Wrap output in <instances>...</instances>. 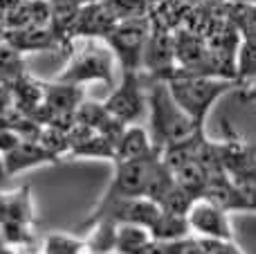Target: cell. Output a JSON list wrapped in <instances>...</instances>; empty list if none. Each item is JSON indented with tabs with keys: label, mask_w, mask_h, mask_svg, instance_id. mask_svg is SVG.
Listing matches in <instances>:
<instances>
[{
	"label": "cell",
	"mask_w": 256,
	"mask_h": 254,
	"mask_svg": "<svg viewBox=\"0 0 256 254\" xmlns=\"http://www.w3.org/2000/svg\"><path fill=\"white\" fill-rule=\"evenodd\" d=\"M146 79V76H144ZM146 92H148V117H150V142L155 148L164 151L166 146L191 138L194 133L202 130L204 126L196 124L173 99L166 81H148L146 79Z\"/></svg>",
	"instance_id": "obj_1"
},
{
	"label": "cell",
	"mask_w": 256,
	"mask_h": 254,
	"mask_svg": "<svg viewBox=\"0 0 256 254\" xmlns=\"http://www.w3.org/2000/svg\"><path fill=\"white\" fill-rule=\"evenodd\" d=\"M63 84L86 86L102 81L108 88L115 84V54L102 38H81V45H72L70 61L56 76Z\"/></svg>",
	"instance_id": "obj_2"
},
{
	"label": "cell",
	"mask_w": 256,
	"mask_h": 254,
	"mask_svg": "<svg viewBox=\"0 0 256 254\" xmlns=\"http://www.w3.org/2000/svg\"><path fill=\"white\" fill-rule=\"evenodd\" d=\"M173 99L178 106L196 122L204 126L209 110L222 94L238 88L234 79H220V76H198V74H182L166 81Z\"/></svg>",
	"instance_id": "obj_3"
},
{
	"label": "cell",
	"mask_w": 256,
	"mask_h": 254,
	"mask_svg": "<svg viewBox=\"0 0 256 254\" xmlns=\"http://www.w3.org/2000/svg\"><path fill=\"white\" fill-rule=\"evenodd\" d=\"M150 34V18H130L122 20L104 36L106 45L112 50L115 58L122 63L124 72H142V58L144 48Z\"/></svg>",
	"instance_id": "obj_4"
},
{
	"label": "cell",
	"mask_w": 256,
	"mask_h": 254,
	"mask_svg": "<svg viewBox=\"0 0 256 254\" xmlns=\"http://www.w3.org/2000/svg\"><path fill=\"white\" fill-rule=\"evenodd\" d=\"M106 110L115 115L126 126H132L144 117L148 110V92H146V79L142 72H124L120 88L110 92L104 102Z\"/></svg>",
	"instance_id": "obj_5"
},
{
	"label": "cell",
	"mask_w": 256,
	"mask_h": 254,
	"mask_svg": "<svg viewBox=\"0 0 256 254\" xmlns=\"http://www.w3.org/2000/svg\"><path fill=\"white\" fill-rule=\"evenodd\" d=\"M191 232H196L200 238H218V241H234L230 223V212H225L220 205L212 202L209 198H198L186 212Z\"/></svg>",
	"instance_id": "obj_6"
},
{
	"label": "cell",
	"mask_w": 256,
	"mask_h": 254,
	"mask_svg": "<svg viewBox=\"0 0 256 254\" xmlns=\"http://www.w3.org/2000/svg\"><path fill=\"white\" fill-rule=\"evenodd\" d=\"M2 160H4L7 176L14 178L16 174H22V171L34 169V166L58 164L63 158H58L56 153H52L50 148H45L38 140H20L16 148H12L9 153H4Z\"/></svg>",
	"instance_id": "obj_7"
},
{
	"label": "cell",
	"mask_w": 256,
	"mask_h": 254,
	"mask_svg": "<svg viewBox=\"0 0 256 254\" xmlns=\"http://www.w3.org/2000/svg\"><path fill=\"white\" fill-rule=\"evenodd\" d=\"M4 43L18 52H48V50H66L58 36L50 27H22V30H4Z\"/></svg>",
	"instance_id": "obj_8"
},
{
	"label": "cell",
	"mask_w": 256,
	"mask_h": 254,
	"mask_svg": "<svg viewBox=\"0 0 256 254\" xmlns=\"http://www.w3.org/2000/svg\"><path fill=\"white\" fill-rule=\"evenodd\" d=\"M0 223H36L30 187H22L12 194H0Z\"/></svg>",
	"instance_id": "obj_9"
},
{
	"label": "cell",
	"mask_w": 256,
	"mask_h": 254,
	"mask_svg": "<svg viewBox=\"0 0 256 254\" xmlns=\"http://www.w3.org/2000/svg\"><path fill=\"white\" fill-rule=\"evenodd\" d=\"M158 151L150 142L148 130H144L142 126L132 124L126 126V130L122 133V138L115 144V162L120 160H135V158H144L148 153Z\"/></svg>",
	"instance_id": "obj_10"
},
{
	"label": "cell",
	"mask_w": 256,
	"mask_h": 254,
	"mask_svg": "<svg viewBox=\"0 0 256 254\" xmlns=\"http://www.w3.org/2000/svg\"><path fill=\"white\" fill-rule=\"evenodd\" d=\"M148 232L158 241H182V238H189L191 228L184 214H173V212L162 210V214L158 216Z\"/></svg>",
	"instance_id": "obj_11"
},
{
	"label": "cell",
	"mask_w": 256,
	"mask_h": 254,
	"mask_svg": "<svg viewBox=\"0 0 256 254\" xmlns=\"http://www.w3.org/2000/svg\"><path fill=\"white\" fill-rule=\"evenodd\" d=\"M150 232L140 225H120L117 228V246L115 252L120 254H137L150 241Z\"/></svg>",
	"instance_id": "obj_12"
},
{
	"label": "cell",
	"mask_w": 256,
	"mask_h": 254,
	"mask_svg": "<svg viewBox=\"0 0 256 254\" xmlns=\"http://www.w3.org/2000/svg\"><path fill=\"white\" fill-rule=\"evenodd\" d=\"M102 2L117 22L148 16L150 12V0H102Z\"/></svg>",
	"instance_id": "obj_13"
},
{
	"label": "cell",
	"mask_w": 256,
	"mask_h": 254,
	"mask_svg": "<svg viewBox=\"0 0 256 254\" xmlns=\"http://www.w3.org/2000/svg\"><path fill=\"white\" fill-rule=\"evenodd\" d=\"M92 2H99V0H50V7L52 9H70V12H79V9L88 7Z\"/></svg>",
	"instance_id": "obj_14"
},
{
	"label": "cell",
	"mask_w": 256,
	"mask_h": 254,
	"mask_svg": "<svg viewBox=\"0 0 256 254\" xmlns=\"http://www.w3.org/2000/svg\"><path fill=\"white\" fill-rule=\"evenodd\" d=\"M245 99H248V102H256V76H254L252 84L248 86V97Z\"/></svg>",
	"instance_id": "obj_15"
},
{
	"label": "cell",
	"mask_w": 256,
	"mask_h": 254,
	"mask_svg": "<svg viewBox=\"0 0 256 254\" xmlns=\"http://www.w3.org/2000/svg\"><path fill=\"white\" fill-rule=\"evenodd\" d=\"M0 246H2V238H0Z\"/></svg>",
	"instance_id": "obj_16"
}]
</instances>
